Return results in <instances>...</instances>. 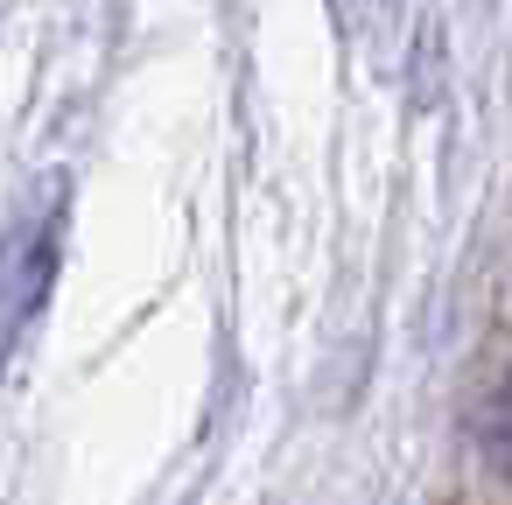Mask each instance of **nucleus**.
Listing matches in <instances>:
<instances>
[{"mask_svg": "<svg viewBox=\"0 0 512 505\" xmlns=\"http://www.w3.org/2000/svg\"><path fill=\"white\" fill-rule=\"evenodd\" d=\"M463 449H470V470L484 491L512 498V351L491 358L477 379H470V400H463Z\"/></svg>", "mask_w": 512, "mask_h": 505, "instance_id": "1", "label": "nucleus"}]
</instances>
